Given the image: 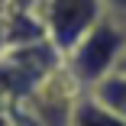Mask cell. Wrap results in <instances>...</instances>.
Masks as SVG:
<instances>
[{"label": "cell", "instance_id": "1", "mask_svg": "<svg viewBox=\"0 0 126 126\" xmlns=\"http://www.w3.org/2000/svg\"><path fill=\"white\" fill-rule=\"evenodd\" d=\"M123 55H126V13L107 10L97 19V26L71 52L62 55V68L74 78L81 91H91L107 74L120 71Z\"/></svg>", "mask_w": 126, "mask_h": 126}, {"label": "cell", "instance_id": "2", "mask_svg": "<svg viewBox=\"0 0 126 126\" xmlns=\"http://www.w3.org/2000/svg\"><path fill=\"white\" fill-rule=\"evenodd\" d=\"M58 65H62V55L55 52L52 42L7 48L0 55V100L10 107L23 104Z\"/></svg>", "mask_w": 126, "mask_h": 126}, {"label": "cell", "instance_id": "3", "mask_svg": "<svg viewBox=\"0 0 126 126\" xmlns=\"http://www.w3.org/2000/svg\"><path fill=\"white\" fill-rule=\"evenodd\" d=\"M104 13H107L104 0H42V7H39L45 36L58 55L71 52L97 26V19Z\"/></svg>", "mask_w": 126, "mask_h": 126}, {"label": "cell", "instance_id": "4", "mask_svg": "<svg viewBox=\"0 0 126 126\" xmlns=\"http://www.w3.org/2000/svg\"><path fill=\"white\" fill-rule=\"evenodd\" d=\"M3 36H7V48L48 42L45 23H42V16L36 10H7L3 13Z\"/></svg>", "mask_w": 126, "mask_h": 126}, {"label": "cell", "instance_id": "5", "mask_svg": "<svg viewBox=\"0 0 126 126\" xmlns=\"http://www.w3.org/2000/svg\"><path fill=\"white\" fill-rule=\"evenodd\" d=\"M71 126H126V120H120L110 107H104L94 94H81L74 100L71 110Z\"/></svg>", "mask_w": 126, "mask_h": 126}, {"label": "cell", "instance_id": "6", "mask_svg": "<svg viewBox=\"0 0 126 126\" xmlns=\"http://www.w3.org/2000/svg\"><path fill=\"white\" fill-rule=\"evenodd\" d=\"M87 94H94L104 107H110L120 120H126V71H113L104 81H97Z\"/></svg>", "mask_w": 126, "mask_h": 126}, {"label": "cell", "instance_id": "7", "mask_svg": "<svg viewBox=\"0 0 126 126\" xmlns=\"http://www.w3.org/2000/svg\"><path fill=\"white\" fill-rule=\"evenodd\" d=\"M42 0H10V10H36L39 13Z\"/></svg>", "mask_w": 126, "mask_h": 126}, {"label": "cell", "instance_id": "8", "mask_svg": "<svg viewBox=\"0 0 126 126\" xmlns=\"http://www.w3.org/2000/svg\"><path fill=\"white\" fill-rule=\"evenodd\" d=\"M0 126H16L13 110H10V104H3V100H0Z\"/></svg>", "mask_w": 126, "mask_h": 126}, {"label": "cell", "instance_id": "9", "mask_svg": "<svg viewBox=\"0 0 126 126\" xmlns=\"http://www.w3.org/2000/svg\"><path fill=\"white\" fill-rule=\"evenodd\" d=\"M107 10H116V13H126V0H104Z\"/></svg>", "mask_w": 126, "mask_h": 126}, {"label": "cell", "instance_id": "10", "mask_svg": "<svg viewBox=\"0 0 126 126\" xmlns=\"http://www.w3.org/2000/svg\"><path fill=\"white\" fill-rule=\"evenodd\" d=\"M7 52V36H3V13H0V55Z\"/></svg>", "mask_w": 126, "mask_h": 126}, {"label": "cell", "instance_id": "11", "mask_svg": "<svg viewBox=\"0 0 126 126\" xmlns=\"http://www.w3.org/2000/svg\"><path fill=\"white\" fill-rule=\"evenodd\" d=\"M10 10V0H0V13H7Z\"/></svg>", "mask_w": 126, "mask_h": 126}, {"label": "cell", "instance_id": "12", "mask_svg": "<svg viewBox=\"0 0 126 126\" xmlns=\"http://www.w3.org/2000/svg\"><path fill=\"white\" fill-rule=\"evenodd\" d=\"M120 71H126V55H123V65H120Z\"/></svg>", "mask_w": 126, "mask_h": 126}]
</instances>
